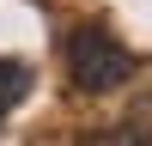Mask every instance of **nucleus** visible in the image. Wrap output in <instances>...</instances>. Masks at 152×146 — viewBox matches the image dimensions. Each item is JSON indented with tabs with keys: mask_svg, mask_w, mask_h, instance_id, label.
Returning <instances> with one entry per match:
<instances>
[{
	"mask_svg": "<svg viewBox=\"0 0 152 146\" xmlns=\"http://www.w3.org/2000/svg\"><path fill=\"white\" fill-rule=\"evenodd\" d=\"M110 140H146V146H152V91H146L140 104L116 122V134H110Z\"/></svg>",
	"mask_w": 152,
	"mask_h": 146,
	"instance_id": "nucleus-3",
	"label": "nucleus"
},
{
	"mask_svg": "<svg viewBox=\"0 0 152 146\" xmlns=\"http://www.w3.org/2000/svg\"><path fill=\"white\" fill-rule=\"evenodd\" d=\"M31 97V67L12 55H0V116H12V110Z\"/></svg>",
	"mask_w": 152,
	"mask_h": 146,
	"instance_id": "nucleus-2",
	"label": "nucleus"
},
{
	"mask_svg": "<svg viewBox=\"0 0 152 146\" xmlns=\"http://www.w3.org/2000/svg\"><path fill=\"white\" fill-rule=\"evenodd\" d=\"M67 79H73V91H85V97H110V91H122V85L134 79V55H128V43H122L116 31L79 24V31L67 36Z\"/></svg>",
	"mask_w": 152,
	"mask_h": 146,
	"instance_id": "nucleus-1",
	"label": "nucleus"
}]
</instances>
